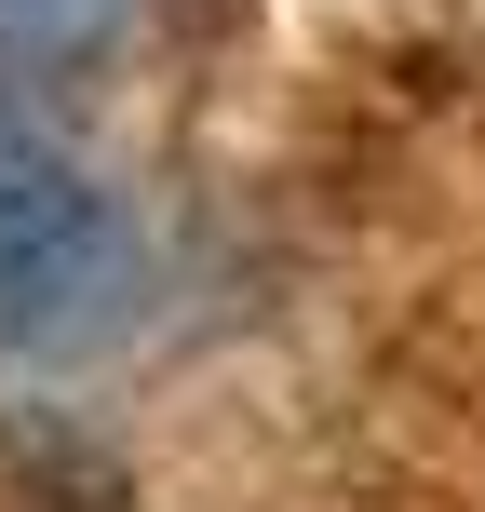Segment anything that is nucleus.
Returning a JSON list of instances; mask_svg holds the SVG:
<instances>
[{
  "instance_id": "f257e3e1",
  "label": "nucleus",
  "mask_w": 485,
  "mask_h": 512,
  "mask_svg": "<svg viewBox=\"0 0 485 512\" xmlns=\"http://www.w3.org/2000/svg\"><path fill=\"white\" fill-rule=\"evenodd\" d=\"M135 270H149L135 216L108 203L41 122H0V364L95 351L135 310Z\"/></svg>"
},
{
  "instance_id": "f03ea898",
  "label": "nucleus",
  "mask_w": 485,
  "mask_h": 512,
  "mask_svg": "<svg viewBox=\"0 0 485 512\" xmlns=\"http://www.w3.org/2000/svg\"><path fill=\"white\" fill-rule=\"evenodd\" d=\"M135 0H0V122H41L122 54Z\"/></svg>"
}]
</instances>
